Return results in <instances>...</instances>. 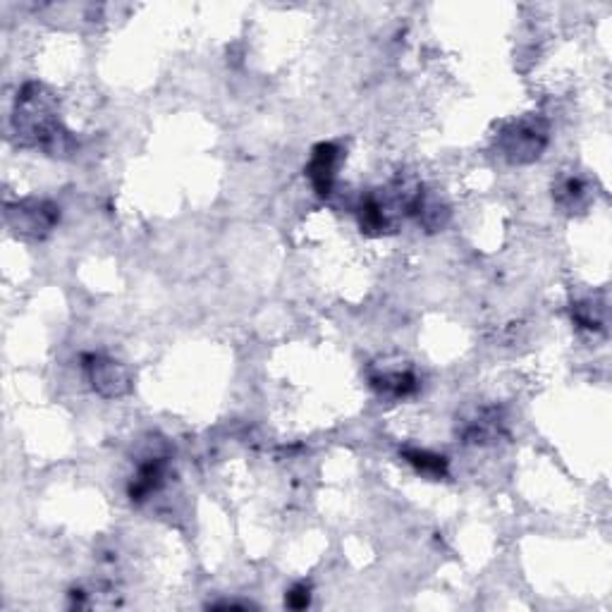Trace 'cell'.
<instances>
[{
    "mask_svg": "<svg viewBox=\"0 0 612 612\" xmlns=\"http://www.w3.org/2000/svg\"><path fill=\"white\" fill-rule=\"evenodd\" d=\"M165 474H168V452H146V457L139 459L137 474L132 476L127 493H130L134 503H144L146 498H151L163 486Z\"/></svg>",
    "mask_w": 612,
    "mask_h": 612,
    "instance_id": "5b68a950",
    "label": "cell"
},
{
    "mask_svg": "<svg viewBox=\"0 0 612 612\" xmlns=\"http://www.w3.org/2000/svg\"><path fill=\"white\" fill-rule=\"evenodd\" d=\"M285 605L292 610H304L311 605V589L306 584H295L285 593Z\"/></svg>",
    "mask_w": 612,
    "mask_h": 612,
    "instance_id": "4fadbf2b",
    "label": "cell"
},
{
    "mask_svg": "<svg viewBox=\"0 0 612 612\" xmlns=\"http://www.w3.org/2000/svg\"><path fill=\"white\" fill-rule=\"evenodd\" d=\"M555 204L562 213H569V216H574V213L586 211L591 204V189L586 185V180H581L577 175H569L565 180L560 182L558 187H555L553 192Z\"/></svg>",
    "mask_w": 612,
    "mask_h": 612,
    "instance_id": "30bf717a",
    "label": "cell"
},
{
    "mask_svg": "<svg viewBox=\"0 0 612 612\" xmlns=\"http://www.w3.org/2000/svg\"><path fill=\"white\" fill-rule=\"evenodd\" d=\"M550 144V122L543 115H524L500 130L495 146L512 165H529L543 156Z\"/></svg>",
    "mask_w": 612,
    "mask_h": 612,
    "instance_id": "7a4b0ae2",
    "label": "cell"
},
{
    "mask_svg": "<svg viewBox=\"0 0 612 612\" xmlns=\"http://www.w3.org/2000/svg\"><path fill=\"white\" fill-rule=\"evenodd\" d=\"M402 457H405V462L412 464V467L424 476L443 479V476L448 474V459H445L443 455H436V452L407 448L405 452H402Z\"/></svg>",
    "mask_w": 612,
    "mask_h": 612,
    "instance_id": "8fae6325",
    "label": "cell"
},
{
    "mask_svg": "<svg viewBox=\"0 0 612 612\" xmlns=\"http://www.w3.org/2000/svg\"><path fill=\"white\" fill-rule=\"evenodd\" d=\"M505 433V419L500 409L486 407L476 412L471 419L464 421L462 440L469 445H488L495 443Z\"/></svg>",
    "mask_w": 612,
    "mask_h": 612,
    "instance_id": "52a82bcc",
    "label": "cell"
},
{
    "mask_svg": "<svg viewBox=\"0 0 612 612\" xmlns=\"http://www.w3.org/2000/svg\"><path fill=\"white\" fill-rule=\"evenodd\" d=\"M371 388L381 397H388V400H402V397L414 395L419 390V378L412 371L373 373Z\"/></svg>",
    "mask_w": 612,
    "mask_h": 612,
    "instance_id": "9c48e42d",
    "label": "cell"
},
{
    "mask_svg": "<svg viewBox=\"0 0 612 612\" xmlns=\"http://www.w3.org/2000/svg\"><path fill=\"white\" fill-rule=\"evenodd\" d=\"M12 132L24 149H41L48 156H67L77 146L58 118V99L41 82H27L17 94Z\"/></svg>",
    "mask_w": 612,
    "mask_h": 612,
    "instance_id": "6da1fadb",
    "label": "cell"
},
{
    "mask_svg": "<svg viewBox=\"0 0 612 612\" xmlns=\"http://www.w3.org/2000/svg\"><path fill=\"white\" fill-rule=\"evenodd\" d=\"M82 371L91 388L106 400H115V397L127 395L132 390L130 369L120 364L118 359L106 357V354H84Z\"/></svg>",
    "mask_w": 612,
    "mask_h": 612,
    "instance_id": "277c9868",
    "label": "cell"
},
{
    "mask_svg": "<svg viewBox=\"0 0 612 612\" xmlns=\"http://www.w3.org/2000/svg\"><path fill=\"white\" fill-rule=\"evenodd\" d=\"M340 149L330 142H321L311 151V161L306 165V175H309L311 187L318 197H330L335 182V170H338Z\"/></svg>",
    "mask_w": 612,
    "mask_h": 612,
    "instance_id": "8992f818",
    "label": "cell"
},
{
    "mask_svg": "<svg viewBox=\"0 0 612 612\" xmlns=\"http://www.w3.org/2000/svg\"><path fill=\"white\" fill-rule=\"evenodd\" d=\"M5 218L17 235L41 240L58 225L60 206L48 199H24L5 208Z\"/></svg>",
    "mask_w": 612,
    "mask_h": 612,
    "instance_id": "3957f363",
    "label": "cell"
},
{
    "mask_svg": "<svg viewBox=\"0 0 612 612\" xmlns=\"http://www.w3.org/2000/svg\"><path fill=\"white\" fill-rule=\"evenodd\" d=\"M572 318L579 328L601 330L605 323V309L603 304L586 299V302H577L572 306Z\"/></svg>",
    "mask_w": 612,
    "mask_h": 612,
    "instance_id": "7c38bea8",
    "label": "cell"
},
{
    "mask_svg": "<svg viewBox=\"0 0 612 612\" xmlns=\"http://www.w3.org/2000/svg\"><path fill=\"white\" fill-rule=\"evenodd\" d=\"M407 216H414L416 220H419L421 228H426L428 232H436L440 228H445V223H448L450 208L445 206L443 201L436 197V194L426 192L424 187H419V192H416L412 204H409Z\"/></svg>",
    "mask_w": 612,
    "mask_h": 612,
    "instance_id": "ba28073f",
    "label": "cell"
}]
</instances>
